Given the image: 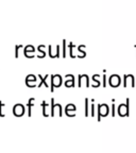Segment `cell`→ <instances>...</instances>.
Masks as SVG:
<instances>
[{
    "instance_id": "6da1fadb",
    "label": "cell",
    "mask_w": 136,
    "mask_h": 153,
    "mask_svg": "<svg viewBox=\"0 0 136 153\" xmlns=\"http://www.w3.org/2000/svg\"><path fill=\"white\" fill-rule=\"evenodd\" d=\"M130 99L127 98L126 103L124 104H120L118 106V114L121 116V117H126V116H129L130 115Z\"/></svg>"
},
{
    "instance_id": "7a4b0ae2",
    "label": "cell",
    "mask_w": 136,
    "mask_h": 153,
    "mask_svg": "<svg viewBox=\"0 0 136 153\" xmlns=\"http://www.w3.org/2000/svg\"><path fill=\"white\" fill-rule=\"evenodd\" d=\"M62 82H63V79H62V76H61L60 74H52V76H51L50 91H54L55 87H60V86L62 85Z\"/></svg>"
},
{
    "instance_id": "3957f363",
    "label": "cell",
    "mask_w": 136,
    "mask_h": 153,
    "mask_svg": "<svg viewBox=\"0 0 136 153\" xmlns=\"http://www.w3.org/2000/svg\"><path fill=\"white\" fill-rule=\"evenodd\" d=\"M109 113H110V108L108 104L105 103L98 104V121H100L102 116H108Z\"/></svg>"
},
{
    "instance_id": "277c9868",
    "label": "cell",
    "mask_w": 136,
    "mask_h": 153,
    "mask_svg": "<svg viewBox=\"0 0 136 153\" xmlns=\"http://www.w3.org/2000/svg\"><path fill=\"white\" fill-rule=\"evenodd\" d=\"M35 52H36V49L32 45H28L24 48V54L28 59H32V57L35 56Z\"/></svg>"
},
{
    "instance_id": "5b68a950",
    "label": "cell",
    "mask_w": 136,
    "mask_h": 153,
    "mask_svg": "<svg viewBox=\"0 0 136 153\" xmlns=\"http://www.w3.org/2000/svg\"><path fill=\"white\" fill-rule=\"evenodd\" d=\"M120 82H121V79L118 74H112L110 76V80H109V84L112 87H118L120 85Z\"/></svg>"
},
{
    "instance_id": "8992f818",
    "label": "cell",
    "mask_w": 136,
    "mask_h": 153,
    "mask_svg": "<svg viewBox=\"0 0 136 153\" xmlns=\"http://www.w3.org/2000/svg\"><path fill=\"white\" fill-rule=\"evenodd\" d=\"M129 82H130V85L132 87H135V79H134V76L133 74H124L123 76V86L124 87H127L129 85Z\"/></svg>"
},
{
    "instance_id": "52a82bcc",
    "label": "cell",
    "mask_w": 136,
    "mask_h": 153,
    "mask_svg": "<svg viewBox=\"0 0 136 153\" xmlns=\"http://www.w3.org/2000/svg\"><path fill=\"white\" fill-rule=\"evenodd\" d=\"M25 106L22 104H16L14 105V108H13V114L15 115V116H17V117H20V116H22V115L25 114Z\"/></svg>"
},
{
    "instance_id": "ba28073f",
    "label": "cell",
    "mask_w": 136,
    "mask_h": 153,
    "mask_svg": "<svg viewBox=\"0 0 136 153\" xmlns=\"http://www.w3.org/2000/svg\"><path fill=\"white\" fill-rule=\"evenodd\" d=\"M74 76L72 74H66L65 76V82L64 85L66 87H74L76 86V83H74Z\"/></svg>"
},
{
    "instance_id": "9c48e42d",
    "label": "cell",
    "mask_w": 136,
    "mask_h": 153,
    "mask_svg": "<svg viewBox=\"0 0 136 153\" xmlns=\"http://www.w3.org/2000/svg\"><path fill=\"white\" fill-rule=\"evenodd\" d=\"M76 111H77V108L74 104H67L66 108H65V113H66L69 117H74L76 116Z\"/></svg>"
},
{
    "instance_id": "30bf717a",
    "label": "cell",
    "mask_w": 136,
    "mask_h": 153,
    "mask_svg": "<svg viewBox=\"0 0 136 153\" xmlns=\"http://www.w3.org/2000/svg\"><path fill=\"white\" fill-rule=\"evenodd\" d=\"M83 80H85L86 82V87H89V76L87 74H79L78 76V86L81 87Z\"/></svg>"
},
{
    "instance_id": "8fae6325",
    "label": "cell",
    "mask_w": 136,
    "mask_h": 153,
    "mask_svg": "<svg viewBox=\"0 0 136 153\" xmlns=\"http://www.w3.org/2000/svg\"><path fill=\"white\" fill-rule=\"evenodd\" d=\"M35 76H33V74H29L28 76H27L26 79V84L28 87H35Z\"/></svg>"
},
{
    "instance_id": "7c38bea8",
    "label": "cell",
    "mask_w": 136,
    "mask_h": 153,
    "mask_svg": "<svg viewBox=\"0 0 136 153\" xmlns=\"http://www.w3.org/2000/svg\"><path fill=\"white\" fill-rule=\"evenodd\" d=\"M45 45H39L38 46V48H37V51H38V54L36 55V56L38 57V59H43V57H45L46 56V51H45Z\"/></svg>"
},
{
    "instance_id": "4fadbf2b",
    "label": "cell",
    "mask_w": 136,
    "mask_h": 153,
    "mask_svg": "<svg viewBox=\"0 0 136 153\" xmlns=\"http://www.w3.org/2000/svg\"><path fill=\"white\" fill-rule=\"evenodd\" d=\"M84 49H85V45L78 46V52H79V54L77 55V56L80 57V59H83V57H85L86 56V52L84 51Z\"/></svg>"
},
{
    "instance_id": "5bb4252c",
    "label": "cell",
    "mask_w": 136,
    "mask_h": 153,
    "mask_svg": "<svg viewBox=\"0 0 136 153\" xmlns=\"http://www.w3.org/2000/svg\"><path fill=\"white\" fill-rule=\"evenodd\" d=\"M76 47H77V46L74 45L72 42H71V43H68V52H69V55H70V57H71V59H74V57L77 56V55L74 53V49Z\"/></svg>"
},
{
    "instance_id": "9a60e30c",
    "label": "cell",
    "mask_w": 136,
    "mask_h": 153,
    "mask_svg": "<svg viewBox=\"0 0 136 153\" xmlns=\"http://www.w3.org/2000/svg\"><path fill=\"white\" fill-rule=\"evenodd\" d=\"M67 47H68V44H67V41L66 39H63L62 41V56L66 57L67 55Z\"/></svg>"
},
{
    "instance_id": "2e32d148",
    "label": "cell",
    "mask_w": 136,
    "mask_h": 153,
    "mask_svg": "<svg viewBox=\"0 0 136 153\" xmlns=\"http://www.w3.org/2000/svg\"><path fill=\"white\" fill-rule=\"evenodd\" d=\"M34 101H35V99L34 98H31V99H29L28 101V115L29 116H31V110H32V106L34 105Z\"/></svg>"
},
{
    "instance_id": "e0dca14e",
    "label": "cell",
    "mask_w": 136,
    "mask_h": 153,
    "mask_svg": "<svg viewBox=\"0 0 136 153\" xmlns=\"http://www.w3.org/2000/svg\"><path fill=\"white\" fill-rule=\"evenodd\" d=\"M24 48V46L22 45H15V57L16 59H18L19 57V51H20V49H22Z\"/></svg>"
},
{
    "instance_id": "ac0fdd59",
    "label": "cell",
    "mask_w": 136,
    "mask_h": 153,
    "mask_svg": "<svg viewBox=\"0 0 136 153\" xmlns=\"http://www.w3.org/2000/svg\"><path fill=\"white\" fill-rule=\"evenodd\" d=\"M99 78H100V76H99V74H94V76H93V80L96 82L95 87H99V86L101 85L100 81H99Z\"/></svg>"
},
{
    "instance_id": "d6986e66",
    "label": "cell",
    "mask_w": 136,
    "mask_h": 153,
    "mask_svg": "<svg viewBox=\"0 0 136 153\" xmlns=\"http://www.w3.org/2000/svg\"><path fill=\"white\" fill-rule=\"evenodd\" d=\"M42 106H43V115L45 116V117H47L48 114H47V108H48V103L46 102V101H43V103H42Z\"/></svg>"
},
{
    "instance_id": "ffe728a7",
    "label": "cell",
    "mask_w": 136,
    "mask_h": 153,
    "mask_svg": "<svg viewBox=\"0 0 136 153\" xmlns=\"http://www.w3.org/2000/svg\"><path fill=\"white\" fill-rule=\"evenodd\" d=\"M88 98H85V116L86 117H88L89 116V111H88Z\"/></svg>"
},
{
    "instance_id": "44dd1931",
    "label": "cell",
    "mask_w": 136,
    "mask_h": 153,
    "mask_svg": "<svg viewBox=\"0 0 136 153\" xmlns=\"http://www.w3.org/2000/svg\"><path fill=\"white\" fill-rule=\"evenodd\" d=\"M54 99H51V113H50V115L51 116H54V106H55V102H54Z\"/></svg>"
},
{
    "instance_id": "7402d4cb",
    "label": "cell",
    "mask_w": 136,
    "mask_h": 153,
    "mask_svg": "<svg viewBox=\"0 0 136 153\" xmlns=\"http://www.w3.org/2000/svg\"><path fill=\"white\" fill-rule=\"evenodd\" d=\"M102 78H103V83H102V86L103 87H106V70H103V76H102Z\"/></svg>"
},
{
    "instance_id": "603a6c76",
    "label": "cell",
    "mask_w": 136,
    "mask_h": 153,
    "mask_svg": "<svg viewBox=\"0 0 136 153\" xmlns=\"http://www.w3.org/2000/svg\"><path fill=\"white\" fill-rule=\"evenodd\" d=\"M3 106H5L4 102L0 101V117H4V114L2 113V108H3Z\"/></svg>"
},
{
    "instance_id": "cb8c5ba5",
    "label": "cell",
    "mask_w": 136,
    "mask_h": 153,
    "mask_svg": "<svg viewBox=\"0 0 136 153\" xmlns=\"http://www.w3.org/2000/svg\"><path fill=\"white\" fill-rule=\"evenodd\" d=\"M91 116L94 117L95 116V104H91Z\"/></svg>"
},
{
    "instance_id": "d4e9b609",
    "label": "cell",
    "mask_w": 136,
    "mask_h": 153,
    "mask_svg": "<svg viewBox=\"0 0 136 153\" xmlns=\"http://www.w3.org/2000/svg\"><path fill=\"white\" fill-rule=\"evenodd\" d=\"M112 110H113L112 116H115V104H114V103H113V105H112Z\"/></svg>"
},
{
    "instance_id": "484cf974",
    "label": "cell",
    "mask_w": 136,
    "mask_h": 153,
    "mask_svg": "<svg viewBox=\"0 0 136 153\" xmlns=\"http://www.w3.org/2000/svg\"><path fill=\"white\" fill-rule=\"evenodd\" d=\"M135 50H136V44H135ZM135 52H136V51H135ZM135 56H136V54H135Z\"/></svg>"
}]
</instances>
